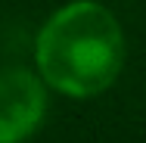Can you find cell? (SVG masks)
Wrapping results in <instances>:
<instances>
[{"label":"cell","instance_id":"obj_1","mask_svg":"<svg viewBox=\"0 0 146 143\" xmlns=\"http://www.w3.org/2000/svg\"><path fill=\"white\" fill-rule=\"evenodd\" d=\"M34 59L44 84L87 100L115 84L124 65V31L118 19L96 0L62 6L40 28Z\"/></svg>","mask_w":146,"mask_h":143},{"label":"cell","instance_id":"obj_2","mask_svg":"<svg viewBox=\"0 0 146 143\" xmlns=\"http://www.w3.org/2000/svg\"><path fill=\"white\" fill-rule=\"evenodd\" d=\"M47 115L44 78L25 69L0 75V143H25L37 134Z\"/></svg>","mask_w":146,"mask_h":143}]
</instances>
